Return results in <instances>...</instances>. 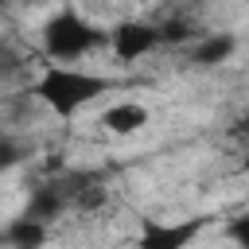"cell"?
<instances>
[{"label":"cell","mask_w":249,"mask_h":249,"mask_svg":"<svg viewBox=\"0 0 249 249\" xmlns=\"http://www.w3.org/2000/svg\"><path fill=\"white\" fill-rule=\"evenodd\" d=\"M163 39H160V27H148V23H121L113 31V51L121 62H136L144 58L148 51H156Z\"/></svg>","instance_id":"cell-3"},{"label":"cell","mask_w":249,"mask_h":249,"mask_svg":"<svg viewBox=\"0 0 249 249\" xmlns=\"http://www.w3.org/2000/svg\"><path fill=\"white\" fill-rule=\"evenodd\" d=\"M230 237H233V241H241V245H249V214H245V218H237V222L230 226Z\"/></svg>","instance_id":"cell-8"},{"label":"cell","mask_w":249,"mask_h":249,"mask_svg":"<svg viewBox=\"0 0 249 249\" xmlns=\"http://www.w3.org/2000/svg\"><path fill=\"white\" fill-rule=\"evenodd\" d=\"M101 124H105L109 132L128 136V132H136V128H144V124H148V109H144V105H136V101H121V105L105 109Z\"/></svg>","instance_id":"cell-4"},{"label":"cell","mask_w":249,"mask_h":249,"mask_svg":"<svg viewBox=\"0 0 249 249\" xmlns=\"http://www.w3.org/2000/svg\"><path fill=\"white\" fill-rule=\"evenodd\" d=\"M230 54H233V39H230V35H210V39H202V43L191 51L195 66H218V62H226Z\"/></svg>","instance_id":"cell-5"},{"label":"cell","mask_w":249,"mask_h":249,"mask_svg":"<svg viewBox=\"0 0 249 249\" xmlns=\"http://www.w3.org/2000/svg\"><path fill=\"white\" fill-rule=\"evenodd\" d=\"M47 222H39V218H31V214H23V218H16L12 226H8V241H16V245H39L43 237H47V230H43Z\"/></svg>","instance_id":"cell-6"},{"label":"cell","mask_w":249,"mask_h":249,"mask_svg":"<svg viewBox=\"0 0 249 249\" xmlns=\"http://www.w3.org/2000/svg\"><path fill=\"white\" fill-rule=\"evenodd\" d=\"M105 89H109L105 78H93V74H82V70H70V66H51V70L35 82V93H39L54 113H62V117L78 113L86 101L101 97Z\"/></svg>","instance_id":"cell-1"},{"label":"cell","mask_w":249,"mask_h":249,"mask_svg":"<svg viewBox=\"0 0 249 249\" xmlns=\"http://www.w3.org/2000/svg\"><path fill=\"white\" fill-rule=\"evenodd\" d=\"M101 43V31L93 23H86L78 12H58L47 27H43V51L54 58V62H70V58H82L86 51H93Z\"/></svg>","instance_id":"cell-2"},{"label":"cell","mask_w":249,"mask_h":249,"mask_svg":"<svg viewBox=\"0 0 249 249\" xmlns=\"http://www.w3.org/2000/svg\"><path fill=\"white\" fill-rule=\"evenodd\" d=\"M187 237H191V230H187V226H179V230H152V233H144V241H148V245H160V249H163V245H179V241H187Z\"/></svg>","instance_id":"cell-7"}]
</instances>
